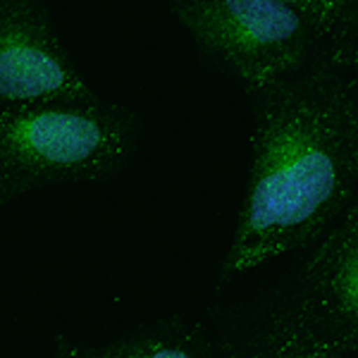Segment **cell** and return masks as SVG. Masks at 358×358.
I'll use <instances>...</instances> for the list:
<instances>
[{
    "label": "cell",
    "instance_id": "10",
    "mask_svg": "<svg viewBox=\"0 0 358 358\" xmlns=\"http://www.w3.org/2000/svg\"><path fill=\"white\" fill-rule=\"evenodd\" d=\"M349 74V110H351V124H354L356 146H358V60L346 69Z\"/></svg>",
    "mask_w": 358,
    "mask_h": 358
},
{
    "label": "cell",
    "instance_id": "8",
    "mask_svg": "<svg viewBox=\"0 0 358 358\" xmlns=\"http://www.w3.org/2000/svg\"><path fill=\"white\" fill-rule=\"evenodd\" d=\"M322 55L337 69H349L358 60V0H339L337 24Z\"/></svg>",
    "mask_w": 358,
    "mask_h": 358
},
{
    "label": "cell",
    "instance_id": "2",
    "mask_svg": "<svg viewBox=\"0 0 358 358\" xmlns=\"http://www.w3.org/2000/svg\"><path fill=\"white\" fill-rule=\"evenodd\" d=\"M138 117L96 101L10 103L0 110V201L45 187L108 179L129 163Z\"/></svg>",
    "mask_w": 358,
    "mask_h": 358
},
{
    "label": "cell",
    "instance_id": "7",
    "mask_svg": "<svg viewBox=\"0 0 358 358\" xmlns=\"http://www.w3.org/2000/svg\"><path fill=\"white\" fill-rule=\"evenodd\" d=\"M50 358H234L224 342L184 315H165L106 344H82L62 332L50 339Z\"/></svg>",
    "mask_w": 358,
    "mask_h": 358
},
{
    "label": "cell",
    "instance_id": "1",
    "mask_svg": "<svg viewBox=\"0 0 358 358\" xmlns=\"http://www.w3.org/2000/svg\"><path fill=\"white\" fill-rule=\"evenodd\" d=\"M251 170L220 282L313 246L358 196L349 74L325 55L248 96Z\"/></svg>",
    "mask_w": 358,
    "mask_h": 358
},
{
    "label": "cell",
    "instance_id": "3",
    "mask_svg": "<svg viewBox=\"0 0 358 358\" xmlns=\"http://www.w3.org/2000/svg\"><path fill=\"white\" fill-rule=\"evenodd\" d=\"M170 10L246 96L308 69L325 50L320 31L285 0H170Z\"/></svg>",
    "mask_w": 358,
    "mask_h": 358
},
{
    "label": "cell",
    "instance_id": "4",
    "mask_svg": "<svg viewBox=\"0 0 358 358\" xmlns=\"http://www.w3.org/2000/svg\"><path fill=\"white\" fill-rule=\"evenodd\" d=\"M55 31L50 0H0V101H96Z\"/></svg>",
    "mask_w": 358,
    "mask_h": 358
},
{
    "label": "cell",
    "instance_id": "6",
    "mask_svg": "<svg viewBox=\"0 0 358 358\" xmlns=\"http://www.w3.org/2000/svg\"><path fill=\"white\" fill-rule=\"evenodd\" d=\"M217 330L234 358H358L306 325L287 294L224 310Z\"/></svg>",
    "mask_w": 358,
    "mask_h": 358
},
{
    "label": "cell",
    "instance_id": "9",
    "mask_svg": "<svg viewBox=\"0 0 358 358\" xmlns=\"http://www.w3.org/2000/svg\"><path fill=\"white\" fill-rule=\"evenodd\" d=\"M292 8H296L299 13L306 15L310 20L317 31H320L322 41L327 43V38L332 36L334 24H337V3L339 0H285Z\"/></svg>",
    "mask_w": 358,
    "mask_h": 358
},
{
    "label": "cell",
    "instance_id": "5",
    "mask_svg": "<svg viewBox=\"0 0 358 358\" xmlns=\"http://www.w3.org/2000/svg\"><path fill=\"white\" fill-rule=\"evenodd\" d=\"M287 296L306 325L358 354V196L315 244Z\"/></svg>",
    "mask_w": 358,
    "mask_h": 358
}]
</instances>
